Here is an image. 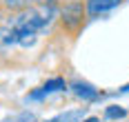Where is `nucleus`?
I'll return each mask as SVG.
<instances>
[{
	"label": "nucleus",
	"mask_w": 129,
	"mask_h": 122,
	"mask_svg": "<svg viewBox=\"0 0 129 122\" xmlns=\"http://www.w3.org/2000/svg\"><path fill=\"white\" fill-rule=\"evenodd\" d=\"M51 16H53V5H47V2H40L38 7L31 5L25 11H18L16 18H11L0 29V47H11V44L29 47V44H34L36 36L49 27Z\"/></svg>",
	"instance_id": "1"
},
{
	"label": "nucleus",
	"mask_w": 129,
	"mask_h": 122,
	"mask_svg": "<svg viewBox=\"0 0 129 122\" xmlns=\"http://www.w3.org/2000/svg\"><path fill=\"white\" fill-rule=\"evenodd\" d=\"M85 18H87V5L82 0H71L60 9V25L71 38H76L82 31Z\"/></svg>",
	"instance_id": "2"
},
{
	"label": "nucleus",
	"mask_w": 129,
	"mask_h": 122,
	"mask_svg": "<svg viewBox=\"0 0 129 122\" xmlns=\"http://www.w3.org/2000/svg\"><path fill=\"white\" fill-rule=\"evenodd\" d=\"M116 5H120V0H89L87 2V14L93 18L98 14H105V11L114 9Z\"/></svg>",
	"instance_id": "3"
},
{
	"label": "nucleus",
	"mask_w": 129,
	"mask_h": 122,
	"mask_svg": "<svg viewBox=\"0 0 129 122\" xmlns=\"http://www.w3.org/2000/svg\"><path fill=\"white\" fill-rule=\"evenodd\" d=\"M62 89H67L64 80L62 78H53V80L45 82V87H42L40 91H36V93H31L29 98H42V95H47V93H56V91H62Z\"/></svg>",
	"instance_id": "4"
},
{
	"label": "nucleus",
	"mask_w": 129,
	"mask_h": 122,
	"mask_svg": "<svg viewBox=\"0 0 129 122\" xmlns=\"http://www.w3.org/2000/svg\"><path fill=\"white\" fill-rule=\"evenodd\" d=\"M74 93L78 98H82V100H96L98 98V91L93 87H89V84H82V82H76L74 84Z\"/></svg>",
	"instance_id": "5"
},
{
	"label": "nucleus",
	"mask_w": 129,
	"mask_h": 122,
	"mask_svg": "<svg viewBox=\"0 0 129 122\" xmlns=\"http://www.w3.org/2000/svg\"><path fill=\"white\" fill-rule=\"evenodd\" d=\"M2 5H5V9H9V11H25V9H29L36 0H0Z\"/></svg>",
	"instance_id": "6"
},
{
	"label": "nucleus",
	"mask_w": 129,
	"mask_h": 122,
	"mask_svg": "<svg viewBox=\"0 0 129 122\" xmlns=\"http://www.w3.org/2000/svg\"><path fill=\"white\" fill-rule=\"evenodd\" d=\"M80 115H82V111H71V113L60 115V118H53V120H49V122H76Z\"/></svg>",
	"instance_id": "7"
},
{
	"label": "nucleus",
	"mask_w": 129,
	"mask_h": 122,
	"mask_svg": "<svg viewBox=\"0 0 129 122\" xmlns=\"http://www.w3.org/2000/svg\"><path fill=\"white\" fill-rule=\"evenodd\" d=\"M122 115H125V109H116V107L107 109V118H122Z\"/></svg>",
	"instance_id": "8"
},
{
	"label": "nucleus",
	"mask_w": 129,
	"mask_h": 122,
	"mask_svg": "<svg viewBox=\"0 0 129 122\" xmlns=\"http://www.w3.org/2000/svg\"><path fill=\"white\" fill-rule=\"evenodd\" d=\"M82 122H98V118H87V120H82Z\"/></svg>",
	"instance_id": "9"
}]
</instances>
